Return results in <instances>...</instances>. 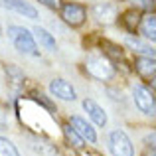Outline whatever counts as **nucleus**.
I'll list each match as a JSON object with an SVG mask.
<instances>
[{
	"label": "nucleus",
	"instance_id": "nucleus-1",
	"mask_svg": "<svg viewBox=\"0 0 156 156\" xmlns=\"http://www.w3.org/2000/svg\"><path fill=\"white\" fill-rule=\"evenodd\" d=\"M8 38L12 40L14 48L20 53H26V55H40V48L34 40V34H32L28 28L24 26H8Z\"/></svg>",
	"mask_w": 156,
	"mask_h": 156
},
{
	"label": "nucleus",
	"instance_id": "nucleus-2",
	"mask_svg": "<svg viewBox=\"0 0 156 156\" xmlns=\"http://www.w3.org/2000/svg\"><path fill=\"white\" fill-rule=\"evenodd\" d=\"M85 67H87V71L99 81H107L115 75V67H113L111 59L105 53H89L87 61H85Z\"/></svg>",
	"mask_w": 156,
	"mask_h": 156
},
{
	"label": "nucleus",
	"instance_id": "nucleus-3",
	"mask_svg": "<svg viewBox=\"0 0 156 156\" xmlns=\"http://www.w3.org/2000/svg\"><path fill=\"white\" fill-rule=\"evenodd\" d=\"M109 148L113 156H134V146L133 140L129 138V134L125 130L117 129L109 134Z\"/></svg>",
	"mask_w": 156,
	"mask_h": 156
},
{
	"label": "nucleus",
	"instance_id": "nucleus-4",
	"mask_svg": "<svg viewBox=\"0 0 156 156\" xmlns=\"http://www.w3.org/2000/svg\"><path fill=\"white\" fill-rule=\"evenodd\" d=\"M59 10H61V20L71 28L83 26L85 20H87V10L77 2H65V4H61Z\"/></svg>",
	"mask_w": 156,
	"mask_h": 156
},
{
	"label": "nucleus",
	"instance_id": "nucleus-5",
	"mask_svg": "<svg viewBox=\"0 0 156 156\" xmlns=\"http://www.w3.org/2000/svg\"><path fill=\"white\" fill-rule=\"evenodd\" d=\"M133 99H134V105L138 107V111L144 115H150V117H154V93L152 89L144 87V85H134L133 89Z\"/></svg>",
	"mask_w": 156,
	"mask_h": 156
},
{
	"label": "nucleus",
	"instance_id": "nucleus-6",
	"mask_svg": "<svg viewBox=\"0 0 156 156\" xmlns=\"http://www.w3.org/2000/svg\"><path fill=\"white\" fill-rule=\"evenodd\" d=\"M0 6L6 8V10L16 12V14H20V16H24V18H30V20L40 18L38 10H36L30 2H26V0H0Z\"/></svg>",
	"mask_w": 156,
	"mask_h": 156
},
{
	"label": "nucleus",
	"instance_id": "nucleus-7",
	"mask_svg": "<svg viewBox=\"0 0 156 156\" xmlns=\"http://www.w3.org/2000/svg\"><path fill=\"white\" fill-rule=\"evenodd\" d=\"M69 126H71L73 130H75L77 134H79L83 140L87 142H97V133L95 129H93L91 122H87L83 117H79V115H73L71 119H69Z\"/></svg>",
	"mask_w": 156,
	"mask_h": 156
},
{
	"label": "nucleus",
	"instance_id": "nucleus-8",
	"mask_svg": "<svg viewBox=\"0 0 156 156\" xmlns=\"http://www.w3.org/2000/svg\"><path fill=\"white\" fill-rule=\"evenodd\" d=\"M50 93L61 101H75L77 99V93L73 89V85L65 79H51L50 81Z\"/></svg>",
	"mask_w": 156,
	"mask_h": 156
},
{
	"label": "nucleus",
	"instance_id": "nucleus-9",
	"mask_svg": "<svg viewBox=\"0 0 156 156\" xmlns=\"http://www.w3.org/2000/svg\"><path fill=\"white\" fill-rule=\"evenodd\" d=\"M93 16H95V20L101 22V24H113L115 20L119 18L117 8L111 2H97L95 6H93Z\"/></svg>",
	"mask_w": 156,
	"mask_h": 156
},
{
	"label": "nucleus",
	"instance_id": "nucleus-10",
	"mask_svg": "<svg viewBox=\"0 0 156 156\" xmlns=\"http://www.w3.org/2000/svg\"><path fill=\"white\" fill-rule=\"evenodd\" d=\"M83 109H85V113L89 115V119H91V121L95 122L97 126H105V125H107L109 117H107L105 109H103L99 103H95L93 99H85V101H83Z\"/></svg>",
	"mask_w": 156,
	"mask_h": 156
},
{
	"label": "nucleus",
	"instance_id": "nucleus-11",
	"mask_svg": "<svg viewBox=\"0 0 156 156\" xmlns=\"http://www.w3.org/2000/svg\"><path fill=\"white\" fill-rule=\"evenodd\" d=\"M136 28L140 30V34H142L144 40L154 42V38H156V16H154V12H148V14L140 16Z\"/></svg>",
	"mask_w": 156,
	"mask_h": 156
},
{
	"label": "nucleus",
	"instance_id": "nucleus-12",
	"mask_svg": "<svg viewBox=\"0 0 156 156\" xmlns=\"http://www.w3.org/2000/svg\"><path fill=\"white\" fill-rule=\"evenodd\" d=\"M34 40H36V44H40V46H42L44 50H48V51H55L57 50L55 38H53V34H50L46 28L36 26L34 28Z\"/></svg>",
	"mask_w": 156,
	"mask_h": 156
},
{
	"label": "nucleus",
	"instance_id": "nucleus-13",
	"mask_svg": "<svg viewBox=\"0 0 156 156\" xmlns=\"http://www.w3.org/2000/svg\"><path fill=\"white\" fill-rule=\"evenodd\" d=\"M134 69H136L142 77H146V79H154V69H156L154 57H144V55L136 57V61H134Z\"/></svg>",
	"mask_w": 156,
	"mask_h": 156
},
{
	"label": "nucleus",
	"instance_id": "nucleus-14",
	"mask_svg": "<svg viewBox=\"0 0 156 156\" xmlns=\"http://www.w3.org/2000/svg\"><path fill=\"white\" fill-rule=\"evenodd\" d=\"M125 44H126V46H129L133 51L140 53V55H144V57H154V48H150L148 44L140 42V40L133 38V36H126V38H125Z\"/></svg>",
	"mask_w": 156,
	"mask_h": 156
},
{
	"label": "nucleus",
	"instance_id": "nucleus-15",
	"mask_svg": "<svg viewBox=\"0 0 156 156\" xmlns=\"http://www.w3.org/2000/svg\"><path fill=\"white\" fill-rule=\"evenodd\" d=\"M138 20H140V14H138L136 10H126L125 14H122L121 22H122V26H125L129 32H134L136 26H138Z\"/></svg>",
	"mask_w": 156,
	"mask_h": 156
},
{
	"label": "nucleus",
	"instance_id": "nucleus-16",
	"mask_svg": "<svg viewBox=\"0 0 156 156\" xmlns=\"http://www.w3.org/2000/svg\"><path fill=\"white\" fill-rule=\"evenodd\" d=\"M0 156H20V152H18V148L14 146L12 140L0 136Z\"/></svg>",
	"mask_w": 156,
	"mask_h": 156
},
{
	"label": "nucleus",
	"instance_id": "nucleus-17",
	"mask_svg": "<svg viewBox=\"0 0 156 156\" xmlns=\"http://www.w3.org/2000/svg\"><path fill=\"white\" fill-rule=\"evenodd\" d=\"M63 134H65V138H67V140L71 142L73 146H77V148H81V146H83V142H85V140H83V138H81L79 134H77L69 125H65V126H63Z\"/></svg>",
	"mask_w": 156,
	"mask_h": 156
},
{
	"label": "nucleus",
	"instance_id": "nucleus-18",
	"mask_svg": "<svg viewBox=\"0 0 156 156\" xmlns=\"http://www.w3.org/2000/svg\"><path fill=\"white\" fill-rule=\"evenodd\" d=\"M38 2H42L46 8H50V10H59L61 8V0H38Z\"/></svg>",
	"mask_w": 156,
	"mask_h": 156
},
{
	"label": "nucleus",
	"instance_id": "nucleus-19",
	"mask_svg": "<svg viewBox=\"0 0 156 156\" xmlns=\"http://www.w3.org/2000/svg\"><path fill=\"white\" fill-rule=\"evenodd\" d=\"M136 6H140V8H144V10H150L152 12V8H154V0H133Z\"/></svg>",
	"mask_w": 156,
	"mask_h": 156
},
{
	"label": "nucleus",
	"instance_id": "nucleus-20",
	"mask_svg": "<svg viewBox=\"0 0 156 156\" xmlns=\"http://www.w3.org/2000/svg\"><path fill=\"white\" fill-rule=\"evenodd\" d=\"M0 129H4V119L0 117Z\"/></svg>",
	"mask_w": 156,
	"mask_h": 156
},
{
	"label": "nucleus",
	"instance_id": "nucleus-21",
	"mask_svg": "<svg viewBox=\"0 0 156 156\" xmlns=\"http://www.w3.org/2000/svg\"><path fill=\"white\" fill-rule=\"evenodd\" d=\"M148 156H156V154H154V148H152V150H150V154H148Z\"/></svg>",
	"mask_w": 156,
	"mask_h": 156
},
{
	"label": "nucleus",
	"instance_id": "nucleus-22",
	"mask_svg": "<svg viewBox=\"0 0 156 156\" xmlns=\"http://www.w3.org/2000/svg\"><path fill=\"white\" fill-rule=\"evenodd\" d=\"M0 34H2V28H0Z\"/></svg>",
	"mask_w": 156,
	"mask_h": 156
}]
</instances>
